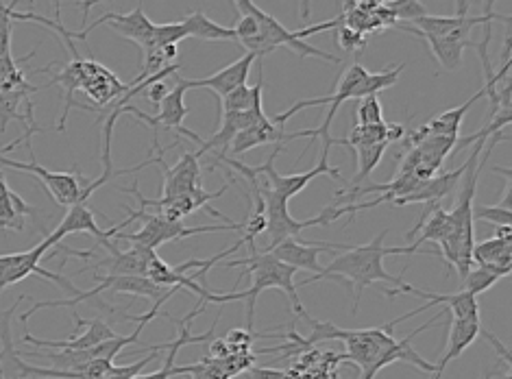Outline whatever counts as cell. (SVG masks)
<instances>
[{
  "label": "cell",
  "instance_id": "f35d334b",
  "mask_svg": "<svg viewBox=\"0 0 512 379\" xmlns=\"http://www.w3.org/2000/svg\"><path fill=\"white\" fill-rule=\"evenodd\" d=\"M334 44L343 48V51H349V53L351 51H360L362 53V48H367V38H364V33L349 29L347 24H343V20H340V24L336 27Z\"/></svg>",
  "mask_w": 512,
  "mask_h": 379
},
{
  "label": "cell",
  "instance_id": "d6986e66",
  "mask_svg": "<svg viewBox=\"0 0 512 379\" xmlns=\"http://www.w3.org/2000/svg\"><path fill=\"white\" fill-rule=\"evenodd\" d=\"M70 234H90L96 238V242L103 244L105 240L114 238L118 234V227L114 225L112 229L103 231L99 225H96V218H94V212L90 210V205L75 203L72 207H68V214L64 216L62 223H59L53 234H48L46 238L53 244V247H57V244Z\"/></svg>",
  "mask_w": 512,
  "mask_h": 379
},
{
  "label": "cell",
  "instance_id": "4fadbf2b",
  "mask_svg": "<svg viewBox=\"0 0 512 379\" xmlns=\"http://www.w3.org/2000/svg\"><path fill=\"white\" fill-rule=\"evenodd\" d=\"M493 20L508 22L510 16H421L412 22L401 24L397 22V29H404L414 35H434V38H445V35H460V38H469L473 27H480V24H493Z\"/></svg>",
  "mask_w": 512,
  "mask_h": 379
},
{
  "label": "cell",
  "instance_id": "ab89813d",
  "mask_svg": "<svg viewBox=\"0 0 512 379\" xmlns=\"http://www.w3.org/2000/svg\"><path fill=\"white\" fill-rule=\"evenodd\" d=\"M170 90H173V88H170L168 81H166V79H160V81L151 83L149 88H146L142 94L146 96V99H149V103H153V105L157 107V105H160V103L164 101V96H166Z\"/></svg>",
  "mask_w": 512,
  "mask_h": 379
},
{
  "label": "cell",
  "instance_id": "277c9868",
  "mask_svg": "<svg viewBox=\"0 0 512 379\" xmlns=\"http://www.w3.org/2000/svg\"><path fill=\"white\" fill-rule=\"evenodd\" d=\"M234 3H236L238 14H249L255 18V22H258V38H253L242 46H245L247 53H253L260 61L268 53L286 46L290 51H295L299 57H316V59L329 61V64H340V59L336 55L319 51V48L306 44V38H310V35L336 29L340 24V18L323 22V24H314V27H306L299 31H288L282 22L275 20L271 14H266V11H262L253 3V0H234Z\"/></svg>",
  "mask_w": 512,
  "mask_h": 379
},
{
  "label": "cell",
  "instance_id": "b9f144b4",
  "mask_svg": "<svg viewBox=\"0 0 512 379\" xmlns=\"http://www.w3.org/2000/svg\"><path fill=\"white\" fill-rule=\"evenodd\" d=\"M249 377L251 379H295L286 371L279 369H268V366H251L249 369Z\"/></svg>",
  "mask_w": 512,
  "mask_h": 379
},
{
  "label": "cell",
  "instance_id": "ba28073f",
  "mask_svg": "<svg viewBox=\"0 0 512 379\" xmlns=\"http://www.w3.org/2000/svg\"><path fill=\"white\" fill-rule=\"evenodd\" d=\"M51 249H53V244L48 242V238H44V242H40L38 247H33L29 251L0 255V292L9 288V286L18 284V281H22V279H27L29 275H40L48 281H53V284H57L62 290H66L68 295L77 297L81 290L72 286L70 279H66L64 275H59V273L46 271V268L40 266L42 258Z\"/></svg>",
  "mask_w": 512,
  "mask_h": 379
},
{
  "label": "cell",
  "instance_id": "f6af8a7d",
  "mask_svg": "<svg viewBox=\"0 0 512 379\" xmlns=\"http://www.w3.org/2000/svg\"><path fill=\"white\" fill-rule=\"evenodd\" d=\"M469 7L471 0H456V16H469Z\"/></svg>",
  "mask_w": 512,
  "mask_h": 379
},
{
  "label": "cell",
  "instance_id": "d4e9b609",
  "mask_svg": "<svg viewBox=\"0 0 512 379\" xmlns=\"http://www.w3.org/2000/svg\"><path fill=\"white\" fill-rule=\"evenodd\" d=\"M462 173H465V164H462V166L456 168V170H449V173H443V175H436V177L425 179L417 190L406 194V197L395 199L393 203H395V205H412V203H425V205H430V203H438L441 199H445L451 190H456Z\"/></svg>",
  "mask_w": 512,
  "mask_h": 379
},
{
  "label": "cell",
  "instance_id": "ee69618b",
  "mask_svg": "<svg viewBox=\"0 0 512 379\" xmlns=\"http://www.w3.org/2000/svg\"><path fill=\"white\" fill-rule=\"evenodd\" d=\"M310 14H312V0H301V7H299V18L303 22L310 20Z\"/></svg>",
  "mask_w": 512,
  "mask_h": 379
},
{
  "label": "cell",
  "instance_id": "8d00e7d4",
  "mask_svg": "<svg viewBox=\"0 0 512 379\" xmlns=\"http://www.w3.org/2000/svg\"><path fill=\"white\" fill-rule=\"evenodd\" d=\"M356 125H380L384 122V112L377 96H367V99H360L356 107Z\"/></svg>",
  "mask_w": 512,
  "mask_h": 379
},
{
  "label": "cell",
  "instance_id": "7dc6e473",
  "mask_svg": "<svg viewBox=\"0 0 512 379\" xmlns=\"http://www.w3.org/2000/svg\"><path fill=\"white\" fill-rule=\"evenodd\" d=\"M495 0H484V16H495Z\"/></svg>",
  "mask_w": 512,
  "mask_h": 379
},
{
  "label": "cell",
  "instance_id": "3957f363",
  "mask_svg": "<svg viewBox=\"0 0 512 379\" xmlns=\"http://www.w3.org/2000/svg\"><path fill=\"white\" fill-rule=\"evenodd\" d=\"M249 247V258L247 260H234V262H225V268H234V266H245L247 271L240 275L253 277V286L245 292H221V295L216 297V303H229V301H245L247 303V329L253 332V325H255V303H258V297L262 295L264 290L268 288H279L284 290L292 310L299 316V319H306L308 312L303 308V303L297 295V284H295V277H297V268H292L284 262H279L277 258H273L271 253L264 251L260 253L255 249V244H247Z\"/></svg>",
  "mask_w": 512,
  "mask_h": 379
},
{
  "label": "cell",
  "instance_id": "1f68e13d",
  "mask_svg": "<svg viewBox=\"0 0 512 379\" xmlns=\"http://www.w3.org/2000/svg\"><path fill=\"white\" fill-rule=\"evenodd\" d=\"M388 146H390L388 142L351 146L349 151L353 153V157H356V162H358V175H356V179H353V183H356V186H358V183H362L364 179H367L377 166H380Z\"/></svg>",
  "mask_w": 512,
  "mask_h": 379
},
{
  "label": "cell",
  "instance_id": "7a4b0ae2",
  "mask_svg": "<svg viewBox=\"0 0 512 379\" xmlns=\"http://www.w3.org/2000/svg\"><path fill=\"white\" fill-rule=\"evenodd\" d=\"M386 234L388 229H384L380 236L367 244H353V247L338 253L332 264L321 268V273H316V277L301 281L299 286H310L314 281H321V279L345 281L353 295V305H351L353 316H356L360 310V297L364 288L377 284V281L395 286L393 290H384L382 295L386 297L399 295V292H404L408 284L401 277H395L386 271L384 258H388V255H417V249L410 247V244H406V247H384Z\"/></svg>",
  "mask_w": 512,
  "mask_h": 379
},
{
  "label": "cell",
  "instance_id": "d6a6232c",
  "mask_svg": "<svg viewBox=\"0 0 512 379\" xmlns=\"http://www.w3.org/2000/svg\"><path fill=\"white\" fill-rule=\"evenodd\" d=\"M20 0H14L11 5H5L0 0V57L11 55V33H14V11Z\"/></svg>",
  "mask_w": 512,
  "mask_h": 379
},
{
  "label": "cell",
  "instance_id": "5b68a950",
  "mask_svg": "<svg viewBox=\"0 0 512 379\" xmlns=\"http://www.w3.org/2000/svg\"><path fill=\"white\" fill-rule=\"evenodd\" d=\"M369 75V70L364 68L362 64H351L347 70H345V75L340 77V81L336 83V90H334V94H329V96H319V99H308V101H297L295 105L292 107H288L286 112H282V114H277L275 118H271L277 127H284L286 122L295 116V114H299V112H303V109H310V107H319V105H329V109H327V116H325V120H323V125L319 127V129H310V131H303V138H308V136H312V140H321L323 142V155H329V149H332V146H338V138H332V122H334V116L338 114V107L343 105V103H347V101H360V88H362V81H364V77Z\"/></svg>",
  "mask_w": 512,
  "mask_h": 379
},
{
  "label": "cell",
  "instance_id": "30bf717a",
  "mask_svg": "<svg viewBox=\"0 0 512 379\" xmlns=\"http://www.w3.org/2000/svg\"><path fill=\"white\" fill-rule=\"evenodd\" d=\"M284 149H286V144H275V151L268 155V160L264 164L251 166L253 173L258 175V177L264 175L268 179V188L275 190L277 194H282L284 199L290 201L292 197H297V194L306 190L316 177H323V175L332 177V179H336L340 183H345L343 175H340V168L329 164V155H323V153H321L319 164H316L314 168H310L308 173H295V175L277 173V170H275V160H277V155L282 153Z\"/></svg>",
  "mask_w": 512,
  "mask_h": 379
},
{
  "label": "cell",
  "instance_id": "60d3db41",
  "mask_svg": "<svg viewBox=\"0 0 512 379\" xmlns=\"http://www.w3.org/2000/svg\"><path fill=\"white\" fill-rule=\"evenodd\" d=\"M480 334H484V338L489 340L491 345L495 347V351L499 353V358H502V364H504V369H506V375H512V358H510V351H508V347L504 345L502 340L495 338L491 332H480Z\"/></svg>",
  "mask_w": 512,
  "mask_h": 379
},
{
  "label": "cell",
  "instance_id": "83f0119b",
  "mask_svg": "<svg viewBox=\"0 0 512 379\" xmlns=\"http://www.w3.org/2000/svg\"><path fill=\"white\" fill-rule=\"evenodd\" d=\"M421 38L430 44V51L438 59V64L449 72H454L462 66V53H465V48H478V42L460 38V35H445V38L421 35Z\"/></svg>",
  "mask_w": 512,
  "mask_h": 379
},
{
  "label": "cell",
  "instance_id": "e0dca14e",
  "mask_svg": "<svg viewBox=\"0 0 512 379\" xmlns=\"http://www.w3.org/2000/svg\"><path fill=\"white\" fill-rule=\"evenodd\" d=\"M101 24H109L118 35H123V38L136 42L142 51L144 48L153 46V33H155V22H151L146 18L144 9H142V0L138 3V7L129 11V14H114V11H109V14H103L99 20H94L88 29H83L81 33L88 38V33L94 31L96 27H101Z\"/></svg>",
  "mask_w": 512,
  "mask_h": 379
},
{
  "label": "cell",
  "instance_id": "44dd1931",
  "mask_svg": "<svg viewBox=\"0 0 512 379\" xmlns=\"http://www.w3.org/2000/svg\"><path fill=\"white\" fill-rule=\"evenodd\" d=\"M406 295H414L421 299H428L430 303L423 305L421 312H428L434 305H445L449 310L447 314L451 319H460V321H480V305H478V297H473L471 292L460 290L456 295H438V292H428L414 286H406L404 288Z\"/></svg>",
  "mask_w": 512,
  "mask_h": 379
},
{
  "label": "cell",
  "instance_id": "cb8c5ba5",
  "mask_svg": "<svg viewBox=\"0 0 512 379\" xmlns=\"http://www.w3.org/2000/svg\"><path fill=\"white\" fill-rule=\"evenodd\" d=\"M480 332H482L480 321L451 319L449 338H447V351H445V356L434 364L432 379H441L445 369H447V364L454 362L456 358H460L462 353L467 351V347H471V342L480 336Z\"/></svg>",
  "mask_w": 512,
  "mask_h": 379
},
{
  "label": "cell",
  "instance_id": "2e32d148",
  "mask_svg": "<svg viewBox=\"0 0 512 379\" xmlns=\"http://www.w3.org/2000/svg\"><path fill=\"white\" fill-rule=\"evenodd\" d=\"M101 247H105L109 251V255L88 268L90 271H99V268H105L107 275H142V277H146V268H149V262L157 255L153 249L140 247V244H131V249L120 251L114 238L105 240ZM88 268H83V271H88Z\"/></svg>",
  "mask_w": 512,
  "mask_h": 379
},
{
  "label": "cell",
  "instance_id": "d590c367",
  "mask_svg": "<svg viewBox=\"0 0 512 379\" xmlns=\"http://www.w3.org/2000/svg\"><path fill=\"white\" fill-rule=\"evenodd\" d=\"M473 220H484L495 227L512 225V210L502 205H473Z\"/></svg>",
  "mask_w": 512,
  "mask_h": 379
},
{
  "label": "cell",
  "instance_id": "74e56055",
  "mask_svg": "<svg viewBox=\"0 0 512 379\" xmlns=\"http://www.w3.org/2000/svg\"><path fill=\"white\" fill-rule=\"evenodd\" d=\"M188 33L184 22H168V24H155V33H153V44L155 46H170V44H179L181 40H186Z\"/></svg>",
  "mask_w": 512,
  "mask_h": 379
},
{
  "label": "cell",
  "instance_id": "52a82bcc",
  "mask_svg": "<svg viewBox=\"0 0 512 379\" xmlns=\"http://www.w3.org/2000/svg\"><path fill=\"white\" fill-rule=\"evenodd\" d=\"M262 199H264V216H266L264 234L268 236L266 251L288 238H299L303 234V229L316 227V225L329 227L338 220L336 205H327L319 216H312L308 220L292 218L288 212V199H284L282 194H277L268 186L262 188Z\"/></svg>",
  "mask_w": 512,
  "mask_h": 379
},
{
  "label": "cell",
  "instance_id": "7bdbcfd3",
  "mask_svg": "<svg viewBox=\"0 0 512 379\" xmlns=\"http://www.w3.org/2000/svg\"><path fill=\"white\" fill-rule=\"evenodd\" d=\"M229 353H231V349L225 342V338L210 340V345H207V358H212V360H225Z\"/></svg>",
  "mask_w": 512,
  "mask_h": 379
},
{
  "label": "cell",
  "instance_id": "7402d4cb",
  "mask_svg": "<svg viewBox=\"0 0 512 379\" xmlns=\"http://www.w3.org/2000/svg\"><path fill=\"white\" fill-rule=\"evenodd\" d=\"M81 323L88 327L83 334L70 338V340H40L31 334H24L22 342L24 345H33V347H48V349H72V351H79V349H92L96 345H101V342L114 338L116 332L112 327H109L105 321L101 319H92V321H85L81 319Z\"/></svg>",
  "mask_w": 512,
  "mask_h": 379
},
{
  "label": "cell",
  "instance_id": "5bb4252c",
  "mask_svg": "<svg viewBox=\"0 0 512 379\" xmlns=\"http://www.w3.org/2000/svg\"><path fill=\"white\" fill-rule=\"evenodd\" d=\"M349 249V244H338V242H310V240H299V238H288L284 242L275 244L268 253L284 262L297 271H310V273H321L319 255L321 253H340Z\"/></svg>",
  "mask_w": 512,
  "mask_h": 379
},
{
  "label": "cell",
  "instance_id": "8fae6325",
  "mask_svg": "<svg viewBox=\"0 0 512 379\" xmlns=\"http://www.w3.org/2000/svg\"><path fill=\"white\" fill-rule=\"evenodd\" d=\"M175 79H177V75H175ZM186 92H188V90H186L184 85H181V81L177 79L175 88L164 96V101H162L160 105H157V109H160V112H157L155 116L144 114V112H140L138 107H133V105H125L123 109H120V116H123V114H133L140 122H144V125H149L155 133L164 127V129L175 131L177 136H184V138H188L190 142L201 146V144H203V138H199L197 133L184 127V120H186V116H188V107H186V103H184Z\"/></svg>",
  "mask_w": 512,
  "mask_h": 379
},
{
  "label": "cell",
  "instance_id": "484cf974",
  "mask_svg": "<svg viewBox=\"0 0 512 379\" xmlns=\"http://www.w3.org/2000/svg\"><path fill=\"white\" fill-rule=\"evenodd\" d=\"M24 299L27 297L22 295L9 310H0V342H3V351H0V371L5 373L7 379H27L24 377V364L27 362L20 360L14 347V338H11V319H14V312Z\"/></svg>",
  "mask_w": 512,
  "mask_h": 379
},
{
  "label": "cell",
  "instance_id": "f546056e",
  "mask_svg": "<svg viewBox=\"0 0 512 379\" xmlns=\"http://www.w3.org/2000/svg\"><path fill=\"white\" fill-rule=\"evenodd\" d=\"M181 22H184L188 38L201 42H238L234 29H227L223 24L214 22L210 16H205L203 11L188 14Z\"/></svg>",
  "mask_w": 512,
  "mask_h": 379
},
{
  "label": "cell",
  "instance_id": "836d02e7",
  "mask_svg": "<svg viewBox=\"0 0 512 379\" xmlns=\"http://www.w3.org/2000/svg\"><path fill=\"white\" fill-rule=\"evenodd\" d=\"M384 7L393 14L395 20L412 22L421 16H428V9H425L421 0H388Z\"/></svg>",
  "mask_w": 512,
  "mask_h": 379
},
{
  "label": "cell",
  "instance_id": "4dcf8cb0",
  "mask_svg": "<svg viewBox=\"0 0 512 379\" xmlns=\"http://www.w3.org/2000/svg\"><path fill=\"white\" fill-rule=\"evenodd\" d=\"M510 275L508 271H504V268H495V266H484V264H478V266H471V271L462 277V290L471 292L473 297L482 295V292H486L489 288H493L499 279Z\"/></svg>",
  "mask_w": 512,
  "mask_h": 379
},
{
  "label": "cell",
  "instance_id": "bcb514c9",
  "mask_svg": "<svg viewBox=\"0 0 512 379\" xmlns=\"http://www.w3.org/2000/svg\"><path fill=\"white\" fill-rule=\"evenodd\" d=\"M22 142H24V138H18L16 142H11V144H7V146H5V149H0V155H7L9 151H14V149H16V146H20Z\"/></svg>",
  "mask_w": 512,
  "mask_h": 379
},
{
  "label": "cell",
  "instance_id": "c3c4849f",
  "mask_svg": "<svg viewBox=\"0 0 512 379\" xmlns=\"http://www.w3.org/2000/svg\"><path fill=\"white\" fill-rule=\"evenodd\" d=\"M81 9H83V22L88 20V16H90V0H81Z\"/></svg>",
  "mask_w": 512,
  "mask_h": 379
},
{
  "label": "cell",
  "instance_id": "603a6c76",
  "mask_svg": "<svg viewBox=\"0 0 512 379\" xmlns=\"http://www.w3.org/2000/svg\"><path fill=\"white\" fill-rule=\"evenodd\" d=\"M473 264L495 266L504 268V271H512V225L497 227L495 238H489L484 242L473 244Z\"/></svg>",
  "mask_w": 512,
  "mask_h": 379
},
{
  "label": "cell",
  "instance_id": "4316f807",
  "mask_svg": "<svg viewBox=\"0 0 512 379\" xmlns=\"http://www.w3.org/2000/svg\"><path fill=\"white\" fill-rule=\"evenodd\" d=\"M27 216H38V210L7 186L3 170H0V229L24 231Z\"/></svg>",
  "mask_w": 512,
  "mask_h": 379
},
{
  "label": "cell",
  "instance_id": "ac0fdd59",
  "mask_svg": "<svg viewBox=\"0 0 512 379\" xmlns=\"http://www.w3.org/2000/svg\"><path fill=\"white\" fill-rule=\"evenodd\" d=\"M255 59H258V57H255L253 53H247V55H242L238 61H234V64L221 68L218 72H214V75L205 77V79H181L179 75H177V79L181 81V85H184L186 90L205 88V90H212L214 94H218L223 99L225 94H229L231 90H236L238 85L247 83Z\"/></svg>",
  "mask_w": 512,
  "mask_h": 379
},
{
  "label": "cell",
  "instance_id": "7c38bea8",
  "mask_svg": "<svg viewBox=\"0 0 512 379\" xmlns=\"http://www.w3.org/2000/svg\"><path fill=\"white\" fill-rule=\"evenodd\" d=\"M175 144L170 146H160V140H153V151L155 155V164L162 168L164 175V186H162V197H181V194H192L197 188H201V166H199V157L197 153H188L179 157V162L175 166H166L164 162V153L173 149Z\"/></svg>",
  "mask_w": 512,
  "mask_h": 379
},
{
  "label": "cell",
  "instance_id": "9c48e42d",
  "mask_svg": "<svg viewBox=\"0 0 512 379\" xmlns=\"http://www.w3.org/2000/svg\"><path fill=\"white\" fill-rule=\"evenodd\" d=\"M29 153H31V162H18V160H11V157L0 155V166L14 168V170H20V173L38 177L44 183L48 194L55 199V203L66 207V210L75 203H88V199L83 197V190L90 183V179L79 175V170H75V173H53V170H48L35 162L33 149H29Z\"/></svg>",
  "mask_w": 512,
  "mask_h": 379
},
{
  "label": "cell",
  "instance_id": "9a60e30c",
  "mask_svg": "<svg viewBox=\"0 0 512 379\" xmlns=\"http://www.w3.org/2000/svg\"><path fill=\"white\" fill-rule=\"evenodd\" d=\"M205 301H201L197 308H194L186 319H173V316H168L170 321H173L177 327H179V336L173 340V342H166V351H168V356H166V360H164V366L160 371H155V373H149V375H136V377H131V379H170V377H175V360H177V353L184 349V347H188V345H201V342H210L212 338H214V329H216V325H218V321H221V314H216V321L212 323V327L207 329L205 334H201V336H192V332H190V323L197 319L199 314H203V310H205Z\"/></svg>",
  "mask_w": 512,
  "mask_h": 379
},
{
  "label": "cell",
  "instance_id": "f1b7e54d",
  "mask_svg": "<svg viewBox=\"0 0 512 379\" xmlns=\"http://www.w3.org/2000/svg\"><path fill=\"white\" fill-rule=\"evenodd\" d=\"M482 96H486V92H484V88L478 92V94H473L471 99L467 101V103H462V107H454V109H449V112H445V114H441V116H436V118H432L428 125L425 127H421L417 133L419 136H447V138H460V125H462V118L467 116V112L469 109L473 107V103H478Z\"/></svg>",
  "mask_w": 512,
  "mask_h": 379
},
{
  "label": "cell",
  "instance_id": "6da1fadb",
  "mask_svg": "<svg viewBox=\"0 0 512 379\" xmlns=\"http://www.w3.org/2000/svg\"><path fill=\"white\" fill-rule=\"evenodd\" d=\"M445 310L438 312L434 319H430L425 325H421L419 329H414L410 336H406L404 340H395L393 338V329L395 325H399V319L390 321L382 327H369V329H340L334 323L329 321H316L308 314L306 319L308 325L312 327V334L308 338H301L297 332H290V340L286 342L284 347H275V351H306L319 342H327V340H343L347 347V360H351L353 364H358V369L362 371V379H375V375L380 373L384 366L395 364V362H406L417 366L419 371L423 373H434V364L425 362L417 351H414L410 345L412 340L417 338L423 329H428L430 325H434L438 319H441Z\"/></svg>",
  "mask_w": 512,
  "mask_h": 379
},
{
  "label": "cell",
  "instance_id": "8992f818",
  "mask_svg": "<svg viewBox=\"0 0 512 379\" xmlns=\"http://www.w3.org/2000/svg\"><path fill=\"white\" fill-rule=\"evenodd\" d=\"M133 220H142V229L136 231V234H116V242H131V244H140V247L153 249L162 247L166 242H175V240H186L190 236L197 234H218V231H245V223H227V225H199V227H186L181 220H168L160 214H149L146 210L131 212L127 220L118 223V231L131 225Z\"/></svg>",
  "mask_w": 512,
  "mask_h": 379
},
{
  "label": "cell",
  "instance_id": "e575fe53",
  "mask_svg": "<svg viewBox=\"0 0 512 379\" xmlns=\"http://www.w3.org/2000/svg\"><path fill=\"white\" fill-rule=\"evenodd\" d=\"M253 105V88L249 85H238L236 90H231L229 94H225L221 99V112H247Z\"/></svg>",
  "mask_w": 512,
  "mask_h": 379
},
{
  "label": "cell",
  "instance_id": "ffe728a7",
  "mask_svg": "<svg viewBox=\"0 0 512 379\" xmlns=\"http://www.w3.org/2000/svg\"><path fill=\"white\" fill-rule=\"evenodd\" d=\"M297 138H303V131L286 133L284 127H277L271 118L264 116L262 120L255 122V125L242 129L238 136L231 140L229 149H231V153H234V155H242V153L255 149V146H262V144H286V142L297 140Z\"/></svg>",
  "mask_w": 512,
  "mask_h": 379
}]
</instances>
